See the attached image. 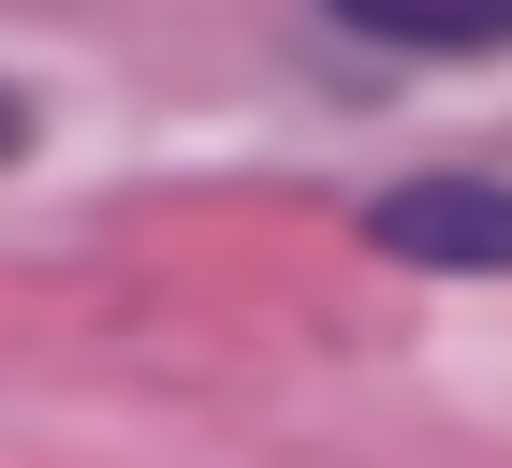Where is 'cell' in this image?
Listing matches in <instances>:
<instances>
[{
  "label": "cell",
  "mask_w": 512,
  "mask_h": 468,
  "mask_svg": "<svg viewBox=\"0 0 512 468\" xmlns=\"http://www.w3.org/2000/svg\"><path fill=\"white\" fill-rule=\"evenodd\" d=\"M15 132H30V103H15V88H0V161H15Z\"/></svg>",
  "instance_id": "3"
},
{
  "label": "cell",
  "mask_w": 512,
  "mask_h": 468,
  "mask_svg": "<svg viewBox=\"0 0 512 468\" xmlns=\"http://www.w3.org/2000/svg\"><path fill=\"white\" fill-rule=\"evenodd\" d=\"M322 15L395 59H512V0H322Z\"/></svg>",
  "instance_id": "2"
},
{
  "label": "cell",
  "mask_w": 512,
  "mask_h": 468,
  "mask_svg": "<svg viewBox=\"0 0 512 468\" xmlns=\"http://www.w3.org/2000/svg\"><path fill=\"white\" fill-rule=\"evenodd\" d=\"M381 264H439V278H512V191L498 176H410L366 205Z\"/></svg>",
  "instance_id": "1"
}]
</instances>
